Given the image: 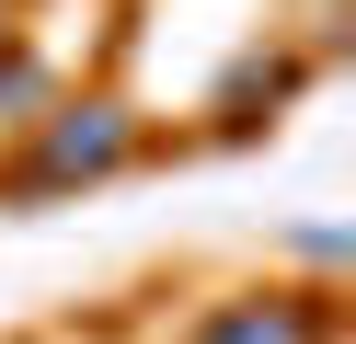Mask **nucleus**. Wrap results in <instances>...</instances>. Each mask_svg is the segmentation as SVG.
Masks as SVG:
<instances>
[{"instance_id": "f257e3e1", "label": "nucleus", "mask_w": 356, "mask_h": 344, "mask_svg": "<svg viewBox=\"0 0 356 344\" xmlns=\"http://www.w3.org/2000/svg\"><path fill=\"white\" fill-rule=\"evenodd\" d=\"M127 161V115L115 104H70L47 126V149L24 161V195H47V183H81V172H115Z\"/></svg>"}, {"instance_id": "f03ea898", "label": "nucleus", "mask_w": 356, "mask_h": 344, "mask_svg": "<svg viewBox=\"0 0 356 344\" xmlns=\"http://www.w3.org/2000/svg\"><path fill=\"white\" fill-rule=\"evenodd\" d=\"M195 344H310V310H287V298H230Z\"/></svg>"}, {"instance_id": "7ed1b4c3", "label": "nucleus", "mask_w": 356, "mask_h": 344, "mask_svg": "<svg viewBox=\"0 0 356 344\" xmlns=\"http://www.w3.org/2000/svg\"><path fill=\"white\" fill-rule=\"evenodd\" d=\"M35 92H47V81H35V58H0V104H35Z\"/></svg>"}]
</instances>
